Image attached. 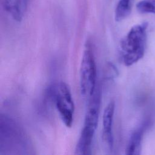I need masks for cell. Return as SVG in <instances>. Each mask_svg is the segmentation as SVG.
Segmentation results:
<instances>
[{
  "mask_svg": "<svg viewBox=\"0 0 155 155\" xmlns=\"http://www.w3.org/2000/svg\"><path fill=\"white\" fill-rule=\"evenodd\" d=\"M100 98L99 91L96 90L90 98L91 101L85 117L84 127L76 147L75 153L77 154L87 155L91 153L93 140L99 120Z\"/></svg>",
  "mask_w": 155,
  "mask_h": 155,
  "instance_id": "2",
  "label": "cell"
},
{
  "mask_svg": "<svg viewBox=\"0 0 155 155\" xmlns=\"http://www.w3.org/2000/svg\"><path fill=\"white\" fill-rule=\"evenodd\" d=\"M133 0H119L114 11V19L120 22L127 18L131 13Z\"/></svg>",
  "mask_w": 155,
  "mask_h": 155,
  "instance_id": "7",
  "label": "cell"
},
{
  "mask_svg": "<svg viewBox=\"0 0 155 155\" xmlns=\"http://www.w3.org/2000/svg\"><path fill=\"white\" fill-rule=\"evenodd\" d=\"M147 22L132 27L120 44V55L122 63L131 66L141 59L145 54L147 43Z\"/></svg>",
  "mask_w": 155,
  "mask_h": 155,
  "instance_id": "1",
  "label": "cell"
},
{
  "mask_svg": "<svg viewBox=\"0 0 155 155\" xmlns=\"http://www.w3.org/2000/svg\"><path fill=\"white\" fill-rule=\"evenodd\" d=\"M2 6L14 20L20 22L23 17L24 12L18 5L15 0H2Z\"/></svg>",
  "mask_w": 155,
  "mask_h": 155,
  "instance_id": "8",
  "label": "cell"
},
{
  "mask_svg": "<svg viewBox=\"0 0 155 155\" xmlns=\"http://www.w3.org/2000/svg\"><path fill=\"white\" fill-rule=\"evenodd\" d=\"M51 94L64 125L71 127L74 119V105L69 87L65 82H60L52 87Z\"/></svg>",
  "mask_w": 155,
  "mask_h": 155,
  "instance_id": "4",
  "label": "cell"
},
{
  "mask_svg": "<svg viewBox=\"0 0 155 155\" xmlns=\"http://www.w3.org/2000/svg\"><path fill=\"white\" fill-rule=\"evenodd\" d=\"M148 125V122L146 120L132 132L125 150V154L128 155H137L140 153L143 135Z\"/></svg>",
  "mask_w": 155,
  "mask_h": 155,
  "instance_id": "6",
  "label": "cell"
},
{
  "mask_svg": "<svg viewBox=\"0 0 155 155\" xmlns=\"http://www.w3.org/2000/svg\"><path fill=\"white\" fill-rule=\"evenodd\" d=\"M96 65L90 43L87 42L81 59L79 71V84L81 95L90 99L96 91Z\"/></svg>",
  "mask_w": 155,
  "mask_h": 155,
  "instance_id": "3",
  "label": "cell"
},
{
  "mask_svg": "<svg viewBox=\"0 0 155 155\" xmlns=\"http://www.w3.org/2000/svg\"><path fill=\"white\" fill-rule=\"evenodd\" d=\"M15 1L18 4V5L20 7L22 12L25 13L27 8L28 0H15Z\"/></svg>",
  "mask_w": 155,
  "mask_h": 155,
  "instance_id": "10",
  "label": "cell"
},
{
  "mask_svg": "<svg viewBox=\"0 0 155 155\" xmlns=\"http://www.w3.org/2000/svg\"><path fill=\"white\" fill-rule=\"evenodd\" d=\"M136 8L140 13L155 14V0H141L136 4Z\"/></svg>",
  "mask_w": 155,
  "mask_h": 155,
  "instance_id": "9",
  "label": "cell"
},
{
  "mask_svg": "<svg viewBox=\"0 0 155 155\" xmlns=\"http://www.w3.org/2000/svg\"><path fill=\"white\" fill-rule=\"evenodd\" d=\"M115 104L110 101L105 107L102 116V137L105 145L109 150H112L113 146V122L114 114Z\"/></svg>",
  "mask_w": 155,
  "mask_h": 155,
  "instance_id": "5",
  "label": "cell"
}]
</instances>
